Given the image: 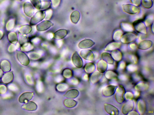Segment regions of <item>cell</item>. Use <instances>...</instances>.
Masks as SVG:
<instances>
[{
	"instance_id": "cell-1",
	"label": "cell",
	"mask_w": 154,
	"mask_h": 115,
	"mask_svg": "<svg viewBox=\"0 0 154 115\" xmlns=\"http://www.w3.org/2000/svg\"><path fill=\"white\" fill-rule=\"evenodd\" d=\"M125 92V89L122 85H119L118 87H117L115 92L114 97L117 103H121L124 102V95Z\"/></svg>"
},
{
	"instance_id": "cell-2",
	"label": "cell",
	"mask_w": 154,
	"mask_h": 115,
	"mask_svg": "<svg viewBox=\"0 0 154 115\" xmlns=\"http://www.w3.org/2000/svg\"><path fill=\"white\" fill-rule=\"evenodd\" d=\"M46 13L43 10H40L36 13L32 17L30 22L31 25L33 26L38 24L45 18Z\"/></svg>"
},
{
	"instance_id": "cell-3",
	"label": "cell",
	"mask_w": 154,
	"mask_h": 115,
	"mask_svg": "<svg viewBox=\"0 0 154 115\" xmlns=\"http://www.w3.org/2000/svg\"><path fill=\"white\" fill-rule=\"evenodd\" d=\"M16 56L18 60L23 65L27 66L30 63L28 57L23 52L17 51Z\"/></svg>"
},
{
	"instance_id": "cell-4",
	"label": "cell",
	"mask_w": 154,
	"mask_h": 115,
	"mask_svg": "<svg viewBox=\"0 0 154 115\" xmlns=\"http://www.w3.org/2000/svg\"><path fill=\"white\" fill-rule=\"evenodd\" d=\"M138 38L136 34L132 33H129L124 34L120 39L121 41L124 44H128L132 42Z\"/></svg>"
},
{
	"instance_id": "cell-5",
	"label": "cell",
	"mask_w": 154,
	"mask_h": 115,
	"mask_svg": "<svg viewBox=\"0 0 154 115\" xmlns=\"http://www.w3.org/2000/svg\"><path fill=\"white\" fill-rule=\"evenodd\" d=\"M123 10L125 12L131 14H138L140 11L136 6L130 4L123 5Z\"/></svg>"
},
{
	"instance_id": "cell-6",
	"label": "cell",
	"mask_w": 154,
	"mask_h": 115,
	"mask_svg": "<svg viewBox=\"0 0 154 115\" xmlns=\"http://www.w3.org/2000/svg\"><path fill=\"white\" fill-rule=\"evenodd\" d=\"M117 86L109 85L106 86L102 91L103 95L106 97H110L115 93Z\"/></svg>"
},
{
	"instance_id": "cell-7",
	"label": "cell",
	"mask_w": 154,
	"mask_h": 115,
	"mask_svg": "<svg viewBox=\"0 0 154 115\" xmlns=\"http://www.w3.org/2000/svg\"><path fill=\"white\" fill-rule=\"evenodd\" d=\"M53 25V24L51 22L48 20H46L38 24L36 26V28L38 31H43L48 30Z\"/></svg>"
},
{
	"instance_id": "cell-8",
	"label": "cell",
	"mask_w": 154,
	"mask_h": 115,
	"mask_svg": "<svg viewBox=\"0 0 154 115\" xmlns=\"http://www.w3.org/2000/svg\"><path fill=\"white\" fill-rule=\"evenodd\" d=\"M105 111L109 114L112 115H117L119 113V111L117 108L111 104L105 103L104 104Z\"/></svg>"
},
{
	"instance_id": "cell-9",
	"label": "cell",
	"mask_w": 154,
	"mask_h": 115,
	"mask_svg": "<svg viewBox=\"0 0 154 115\" xmlns=\"http://www.w3.org/2000/svg\"><path fill=\"white\" fill-rule=\"evenodd\" d=\"M24 12L26 15L30 17H32L34 13V9L30 3H25L24 5Z\"/></svg>"
},
{
	"instance_id": "cell-10",
	"label": "cell",
	"mask_w": 154,
	"mask_h": 115,
	"mask_svg": "<svg viewBox=\"0 0 154 115\" xmlns=\"http://www.w3.org/2000/svg\"><path fill=\"white\" fill-rule=\"evenodd\" d=\"M72 60L73 63L77 67L80 68L83 67V61L77 52H75L73 54L72 57Z\"/></svg>"
},
{
	"instance_id": "cell-11",
	"label": "cell",
	"mask_w": 154,
	"mask_h": 115,
	"mask_svg": "<svg viewBox=\"0 0 154 115\" xmlns=\"http://www.w3.org/2000/svg\"><path fill=\"white\" fill-rule=\"evenodd\" d=\"M134 107V104L132 101L129 100L123 106L122 108V112L124 114H127L132 110Z\"/></svg>"
},
{
	"instance_id": "cell-12",
	"label": "cell",
	"mask_w": 154,
	"mask_h": 115,
	"mask_svg": "<svg viewBox=\"0 0 154 115\" xmlns=\"http://www.w3.org/2000/svg\"><path fill=\"white\" fill-rule=\"evenodd\" d=\"M133 26L137 32L144 34L146 33V27L141 22L138 21L135 22L133 24Z\"/></svg>"
},
{
	"instance_id": "cell-13",
	"label": "cell",
	"mask_w": 154,
	"mask_h": 115,
	"mask_svg": "<svg viewBox=\"0 0 154 115\" xmlns=\"http://www.w3.org/2000/svg\"><path fill=\"white\" fill-rule=\"evenodd\" d=\"M33 96V93L30 92L24 93L19 97V101L21 103H26L32 99Z\"/></svg>"
},
{
	"instance_id": "cell-14",
	"label": "cell",
	"mask_w": 154,
	"mask_h": 115,
	"mask_svg": "<svg viewBox=\"0 0 154 115\" xmlns=\"http://www.w3.org/2000/svg\"><path fill=\"white\" fill-rule=\"evenodd\" d=\"M80 55L84 59L86 60L93 61L94 60V55L90 50H82L80 52Z\"/></svg>"
},
{
	"instance_id": "cell-15",
	"label": "cell",
	"mask_w": 154,
	"mask_h": 115,
	"mask_svg": "<svg viewBox=\"0 0 154 115\" xmlns=\"http://www.w3.org/2000/svg\"><path fill=\"white\" fill-rule=\"evenodd\" d=\"M95 43L92 40L86 39L81 41L78 45L79 47L81 49H86L92 47L94 45Z\"/></svg>"
},
{
	"instance_id": "cell-16",
	"label": "cell",
	"mask_w": 154,
	"mask_h": 115,
	"mask_svg": "<svg viewBox=\"0 0 154 115\" xmlns=\"http://www.w3.org/2000/svg\"><path fill=\"white\" fill-rule=\"evenodd\" d=\"M103 76V73L100 72L98 71L94 72L90 77L91 83L94 84L99 82Z\"/></svg>"
},
{
	"instance_id": "cell-17",
	"label": "cell",
	"mask_w": 154,
	"mask_h": 115,
	"mask_svg": "<svg viewBox=\"0 0 154 115\" xmlns=\"http://www.w3.org/2000/svg\"><path fill=\"white\" fill-rule=\"evenodd\" d=\"M137 109L139 114H144L146 110V105L144 101L142 99L138 100L137 104Z\"/></svg>"
},
{
	"instance_id": "cell-18",
	"label": "cell",
	"mask_w": 154,
	"mask_h": 115,
	"mask_svg": "<svg viewBox=\"0 0 154 115\" xmlns=\"http://www.w3.org/2000/svg\"><path fill=\"white\" fill-rule=\"evenodd\" d=\"M68 33V31L65 29H61L56 31L54 33V38L56 39L60 40L64 38Z\"/></svg>"
},
{
	"instance_id": "cell-19",
	"label": "cell",
	"mask_w": 154,
	"mask_h": 115,
	"mask_svg": "<svg viewBox=\"0 0 154 115\" xmlns=\"http://www.w3.org/2000/svg\"><path fill=\"white\" fill-rule=\"evenodd\" d=\"M98 71L103 73L107 68V63L103 60H100L98 62L97 66Z\"/></svg>"
},
{
	"instance_id": "cell-20",
	"label": "cell",
	"mask_w": 154,
	"mask_h": 115,
	"mask_svg": "<svg viewBox=\"0 0 154 115\" xmlns=\"http://www.w3.org/2000/svg\"><path fill=\"white\" fill-rule=\"evenodd\" d=\"M152 45V42L151 41L145 40L139 43L138 47L140 49L146 50L151 47Z\"/></svg>"
},
{
	"instance_id": "cell-21",
	"label": "cell",
	"mask_w": 154,
	"mask_h": 115,
	"mask_svg": "<svg viewBox=\"0 0 154 115\" xmlns=\"http://www.w3.org/2000/svg\"><path fill=\"white\" fill-rule=\"evenodd\" d=\"M22 108L28 111H34L37 109L38 106L35 103L30 101L23 105Z\"/></svg>"
},
{
	"instance_id": "cell-22",
	"label": "cell",
	"mask_w": 154,
	"mask_h": 115,
	"mask_svg": "<svg viewBox=\"0 0 154 115\" xmlns=\"http://www.w3.org/2000/svg\"><path fill=\"white\" fill-rule=\"evenodd\" d=\"M149 88V85L146 83L141 82L136 85L135 89L138 91H144L147 90Z\"/></svg>"
},
{
	"instance_id": "cell-23",
	"label": "cell",
	"mask_w": 154,
	"mask_h": 115,
	"mask_svg": "<svg viewBox=\"0 0 154 115\" xmlns=\"http://www.w3.org/2000/svg\"><path fill=\"white\" fill-rule=\"evenodd\" d=\"M121 43L113 42L110 43L106 47L105 50L106 51H113L120 48L121 46Z\"/></svg>"
},
{
	"instance_id": "cell-24",
	"label": "cell",
	"mask_w": 154,
	"mask_h": 115,
	"mask_svg": "<svg viewBox=\"0 0 154 115\" xmlns=\"http://www.w3.org/2000/svg\"><path fill=\"white\" fill-rule=\"evenodd\" d=\"M13 77V74L12 72H8L5 74L3 76L2 81L5 84L9 83L12 81Z\"/></svg>"
},
{
	"instance_id": "cell-25",
	"label": "cell",
	"mask_w": 154,
	"mask_h": 115,
	"mask_svg": "<svg viewBox=\"0 0 154 115\" xmlns=\"http://www.w3.org/2000/svg\"><path fill=\"white\" fill-rule=\"evenodd\" d=\"M79 95L78 91L75 89H72L66 93L64 96L68 98L74 99L77 97Z\"/></svg>"
},
{
	"instance_id": "cell-26",
	"label": "cell",
	"mask_w": 154,
	"mask_h": 115,
	"mask_svg": "<svg viewBox=\"0 0 154 115\" xmlns=\"http://www.w3.org/2000/svg\"><path fill=\"white\" fill-rule=\"evenodd\" d=\"M111 54L113 59L116 61H120L122 59V54L118 50H113L111 53Z\"/></svg>"
},
{
	"instance_id": "cell-27",
	"label": "cell",
	"mask_w": 154,
	"mask_h": 115,
	"mask_svg": "<svg viewBox=\"0 0 154 115\" xmlns=\"http://www.w3.org/2000/svg\"><path fill=\"white\" fill-rule=\"evenodd\" d=\"M32 28L29 25H25L21 26L19 29L20 33L23 34H27L30 33L31 32Z\"/></svg>"
},
{
	"instance_id": "cell-28",
	"label": "cell",
	"mask_w": 154,
	"mask_h": 115,
	"mask_svg": "<svg viewBox=\"0 0 154 115\" xmlns=\"http://www.w3.org/2000/svg\"><path fill=\"white\" fill-rule=\"evenodd\" d=\"M102 60L105 61L107 63L111 64H114V61L112 56L107 53H103L101 55Z\"/></svg>"
},
{
	"instance_id": "cell-29",
	"label": "cell",
	"mask_w": 154,
	"mask_h": 115,
	"mask_svg": "<svg viewBox=\"0 0 154 115\" xmlns=\"http://www.w3.org/2000/svg\"><path fill=\"white\" fill-rule=\"evenodd\" d=\"M80 16V14L79 12L76 11L73 12L70 16L72 22L74 24H77L79 20Z\"/></svg>"
},
{
	"instance_id": "cell-30",
	"label": "cell",
	"mask_w": 154,
	"mask_h": 115,
	"mask_svg": "<svg viewBox=\"0 0 154 115\" xmlns=\"http://www.w3.org/2000/svg\"><path fill=\"white\" fill-rule=\"evenodd\" d=\"M34 48L33 45L31 43L27 42L21 45L20 49L23 52H29L31 51Z\"/></svg>"
},
{
	"instance_id": "cell-31",
	"label": "cell",
	"mask_w": 154,
	"mask_h": 115,
	"mask_svg": "<svg viewBox=\"0 0 154 115\" xmlns=\"http://www.w3.org/2000/svg\"><path fill=\"white\" fill-rule=\"evenodd\" d=\"M1 67L5 72H8L11 69V65L10 62L7 60L2 61L1 63Z\"/></svg>"
},
{
	"instance_id": "cell-32",
	"label": "cell",
	"mask_w": 154,
	"mask_h": 115,
	"mask_svg": "<svg viewBox=\"0 0 154 115\" xmlns=\"http://www.w3.org/2000/svg\"><path fill=\"white\" fill-rule=\"evenodd\" d=\"M96 68L95 65L93 63H89L86 64L84 67V70L88 74L93 72Z\"/></svg>"
},
{
	"instance_id": "cell-33",
	"label": "cell",
	"mask_w": 154,
	"mask_h": 115,
	"mask_svg": "<svg viewBox=\"0 0 154 115\" xmlns=\"http://www.w3.org/2000/svg\"><path fill=\"white\" fill-rule=\"evenodd\" d=\"M8 38L9 41L12 44H16L18 41L17 35L14 32H11L8 34Z\"/></svg>"
},
{
	"instance_id": "cell-34",
	"label": "cell",
	"mask_w": 154,
	"mask_h": 115,
	"mask_svg": "<svg viewBox=\"0 0 154 115\" xmlns=\"http://www.w3.org/2000/svg\"><path fill=\"white\" fill-rule=\"evenodd\" d=\"M64 104L65 106L68 108H72L75 107L77 103L74 100L67 99L64 100Z\"/></svg>"
},
{
	"instance_id": "cell-35",
	"label": "cell",
	"mask_w": 154,
	"mask_h": 115,
	"mask_svg": "<svg viewBox=\"0 0 154 115\" xmlns=\"http://www.w3.org/2000/svg\"><path fill=\"white\" fill-rule=\"evenodd\" d=\"M105 77L109 80H113L116 79L118 75L115 72L112 70L107 71L105 73Z\"/></svg>"
},
{
	"instance_id": "cell-36",
	"label": "cell",
	"mask_w": 154,
	"mask_h": 115,
	"mask_svg": "<svg viewBox=\"0 0 154 115\" xmlns=\"http://www.w3.org/2000/svg\"><path fill=\"white\" fill-rule=\"evenodd\" d=\"M121 27L123 29L127 32H132L134 30V28L132 25L130 24L122 23L121 24Z\"/></svg>"
},
{
	"instance_id": "cell-37",
	"label": "cell",
	"mask_w": 154,
	"mask_h": 115,
	"mask_svg": "<svg viewBox=\"0 0 154 115\" xmlns=\"http://www.w3.org/2000/svg\"><path fill=\"white\" fill-rule=\"evenodd\" d=\"M15 24V20L14 19H11L7 22L6 25V29L7 31L12 30L14 28Z\"/></svg>"
},
{
	"instance_id": "cell-38",
	"label": "cell",
	"mask_w": 154,
	"mask_h": 115,
	"mask_svg": "<svg viewBox=\"0 0 154 115\" xmlns=\"http://www.w3.org/2000/svg\"><path fill=\"white\" fill-rule=\"evenodd\" d=\"M142 5L146 9H150L152 5V3L151 0H142Z\"/></svg>"
},
{
	"instance_id": "cell-39",
	"label": "cell",
	"mask_w": 154,
	"mask_h": 115,
	"mask_svg": "<svg viewBox=\"0 0 154 115\" xmlns=\"http://www.w3.org/2000/svg\"><path fill=\"white\" fill-rule=\"evenodd\" d=\"M123 34V32L120 30H117L114 34L113 38L116 41L120 40L122 37Z\"/></svg>"
},
{
	"instance_id": "cell-40",
	"label": "cell",
	"mask_w": 154,
	"mask_h": 115,
	"mask_svg": "<svg viewBox=\"0 0 154 115\" xmlns=\"http://www.w3.org/2000/svg\"><path fill=\"white\" fill-rule=\"evenodd\" d=\"M73 73L72 70L69 69H66L63 71L62 75L66 78H68L71 77Z\"/></svg>"
},
{
	"instance_id": "cell-41",
	"label": "cell",
	"mask_w": 154,
	"mask_h": 115,
	"mask_svg": "<svg viewBox=\"0 0 154 115\" xmlns=\"http://www.w3.org/2000/svg\"><path fill=\"white\" fill-rule=\"evenodd\" d=\"M31 3L35 8L38 9H40L41 3L40 0H31Z\"/></svg>"
},
{
	"instance_id": "cell-42",
	"label": "cell",
	"mask_w": 154,
	"mask_h": 115,
	"mask_svg": "<svg viewBox=\"0 0 154 115\" xmlns=\"http://www.w3.org/2000/svg\"><path fill=\"white\" fill-rule=\"evenodd\" d=\"M23 35L20 33L19 34V42L21 45H23L28 41L27 37Z\"/></svg>"
},
{
	"instance_id": "cell-43",
	"label": "cell",
	"mask_w": 154,
	"mask_h": 115,
	"mask_svg": "<svg viewBox=\"0 0 154 115\" xmlns=\"http://www.w3.org/2000/svg\"><path fill=\"white\" fill-rule=\"evenodd\" d=\"M127 70L131 72H134L138 70V67L135 64H130L127 67Z\"/></svg>"
},
{
	"instance_id": "cell-44",
	"label": "cell",
	"mask_w": 154,
	"mask_h": 115,
	"mask_svg": "<svg viewBox=\"0 0 154 115\" xmlns=\"http://www.w3.org/2000/svg\"><path fill=\"white\" fill-rule=\"evenodd\" d=\"M28 56L32 60H36L38 59L40 57V55L37 53H31L28 54Z\"/></svg>"
},
{
	"instance_id": "cell-45",
	"label": "cell",
	"mask_w": 154,
	"mask_h": 115,
	"mask_svg": "<svg viewBox=\"0 0 154 115\" xmlns=\"http://www.w3.org/2000/svg\"><path fill=\"white\" fill-rule=\"evenodd\" d=\"M124 95L125 98L128 101L132 100L134 97L133 93L130 92H127Z\"/></svg>"
},
{
	"instance_id": "cell-46",
	"label": "cell",
	"mask_w": 154,
	"mask_h": 115,
	"mask_svg": "<svg viewBox=\"0 0 154 115\" xmlns=\"http://www.w3.org/2000/svg\"><path fill=\"white\" fill-rule=\"evenodd\" d=\"M50 2H45L41 3V5L40 9L41 10H47L51 6Z\"/></svg>"
},
{
	"instance_id": "cell-47",
	"label": "cell",
	"mask_w": 154,
	"mask_h": 115,
	"mask_svg": "<svg viewBox=\"0 0 154 115\" xmlns=\"http://www.w3.org/2000/svg\"><path fill=\"white\" fill-rule=\"evenodd\" d=\"M68 88L66 85L64 84H59L57 86L56 88L57 90L60 91H64Z\"/></svg>"
},
{
	"instance_id": "cell-48",
	"label": "cell",
	"mask_w": 154,
	"mask_h": 115,
	"mask_svg": "<svg viewBox=\"0 0 154 115\" xmlns=\"http://www.w3.org/2000/svg\"><path fill=\"white\" fill-rule=\"evenodd\" d=\"M19 45L18 44L16 46L14 45L13 44H11L8 48V51L10 53H12L16 50L19 47Z\"/></svg>"
},
{
	"instance_id": "cell-49",
	"label": "cell",
	"mask_w": 154,
	"mask_h": 115,
	"mask_svg": "<svg viewBox=\"0 0 154 115\" xmlns=\"http://www.w3.org/2000/svg\"><path fill=\"white\" fill-rule=\"evenodd\" d=\"M52 6L54 8H56L59 6L61 0H51Z\"/></svg>"
},
{
	"instance_id": "cell-50",
	"label": "cell",
	"mask_w": 154,
	"mask_h": 115,
	"mask_svg": "<svg viewBox=\"0 0 154 115\" xmlns=\"http://www.w3.org/2000/svg\"><path fill=\"white\" fill-rule=\"evenodd\" d=\"M53 14V12L52 10L49 9L47 10L46 13V16L45 19L46 20H50L52 17Z\"/></svg>"
},
{
	"instance_id": "cell-51",
	"label": "cell",
	"mask_w": 154,
	"mask_h": 115,
	"mask_svg": "<svg viewBox=\"0 0 154 115\" xmlns=\"http://www.w3.org/2000/svg\"><path fill=\"white\" fill-rule=\"evenodd\" d=\"M7 90V88L5 85H0V93L1 94H4L6 92Z\"/></svg>"
},
{
	"instance_id": "cell-52",
	"label": "cell",
	"mask_w": 154,
	"mask_h": 115,
	"mask_svg": "<svg viewBox=\"0 0 154 115\" xmlns=\"http://www.w3.org/2000/svg\"><path fill=\"white\" fill-rule=\"evenodd\" d=\"M130 60L134 64H136L138 62V58L135 55H131L130 56Z\"/></svg>"
},
{
	"instance_id": "cell-53",
	"label": "cell",
	"mask_w": 154,
	"mask_h": 115,
	"mask_svg": "<svg viewBox=\"0 0 154 115\" xmlns=\"http://www.w3.org/2000/svg\"><path fill=\"white\" fill-rule=\"evenodd\" d=\"M126 67V63L124 61H122L119 64L118 68L119 70H123Z\"/></svg>"
},
{
	"instance_id": "cell-54",
	"label": "cell",
	"mask_w": 154,
	"mask_h": 115,
	"mask_svg": "<svg viewBox=\"0 0 154 115\" xmlns=\"http://www.w3.org/2000/svg\"><path fill=\"white\" fill-rule=\"evenodd\" d=\"M132 4L136 6L140 5L141 3V0H130Z\"/></svg>"
},
{
	"instance_id": "cell-55",
	"label": "cell",
	"mask_w": 154,
	"mask_h": 115,
	"mask_svg": "<svg viewBox=\"0 0 154 115\" xmlns=\"http://www.w3.org/2000/svg\"><path fill=\"white\" fill-rule=\"evenodd\" d=\"M153 18L151 17H149L145 21V24L146 26H149L151 24Z\"/></svg>"
},
{
	"instance_id": "cell-56",
	"label": "cell",
	"mask_w": 154,
	"mask_h": 115,
	"mask_svg": "<svg viewBox=\"0 0 154 115\" xmlns=\"http://www.w3.org/2000/svg\"><path fill=\"white\" fill-rule=\"evenodd\" d=\"M128 115H139V113L137 112L134 111H131L128 114Z\"/></svg>"
},
{
	"instance_id": "cell-57",
	"label": "cell",
	"mask_w": 154,
	"mask_h": 115,
	"mask_svg": "<svg viewBox=\"0 0 154 115\" xmlns=\"http://www.w3.org/2000/svg\"><path fill=\"white\" fill-rule=\"evenodd\" d=\"M26 77L27 82L29 84H31L32 83V81L30 76L28 75H27Z\"/></svg>"
},
{
	"instance_id": "cell-58",
	"label": "cell",
	"mask_w": 154,
	"mask_h": 115,
	"mask_svg": "<svg viewBox=\"0 0 154 115\" xmlns=\"http://www.w3.org/2000/svg\"><path fill=\"white\" fill-rule=\"evenodd\" d=\"M130 48L133 50H135L137 48V46L136 45L133 43H132L129 45Z\"/></svg>"
},
{
	"instance_id": "cell-59",
	"label": "cell",
	"mask_w": 154,
	"mask_h": 115,
	"mask_svg": "<svg viewBox=\"0 0 154 115\" xmlns=\"http://www.w3.org/2000/svg\"><path fill=\"white\" fill-rule=\"evenodd\" d=\"M9 88L10 90L12 91H15L16 89V87L14 85H11L9 86Z\"/></svg>"
},
{
	"instance_id": "cell-60",
	"label": "cell",
	"mask_w": 154,
	"mask_h": 115,
	"mask_svg": "<svg viewBox=\"0 0 154 115\" xmlns=\"http://www.w3.org/2000/svg\"><path fill=\"white\" fill-rule=\"evenodd\" d=\"M140 95V93L139 91H136L135 93V95L136 97H138Z\"/></svg>"
},
{
	"instance_id": "cell-61",
	"label": "cell",
	"mask_w": 154,
	"mask_h": 115,
	"mask_svg": "<svg viewBox=\"0 0 154 115\" xmlns=\"http://www.w3.org/2000/svg\"><path fill=\"white\" fill-rule=\"evenodd\" d=\"M3 36V32L0 30V40L2 39Z\"/></svg>"
},
{
	"instance_id": "cell-62",
	"label": "cell",
	"mask_w": 154,
	"mask_h": 115,
	"mask_svg": "<svg viewBox=\"0 0 154 115\" xmlns=\"http://www.w3.org/2000/svg\"><path fill=\"white\" fill-rule=\"evenodd\" d=\"M3 72L1 68H0V78H1L3 76Z\"/></svg>"
},
{
	"instance_id": "cell-63",
	"label": "cell",
	"mask_w": 154,
	"mask_h": 115,
	"mask_svg": "<svg viewBox=\"0 0 154 115\" xmlns=\"http://www.w3.org/2000/svg\"><path fill=\"white\" fill-rule=\"evenodd\" d=\"M84 77L85 80H88V76L87 75H85Z\"/></svg>"
},
{
	"instance_id": "cell-64",
	"label": "cell",
	"mask_w": 154,
	"mask_h": 115,
	"mask_svg": "<svg viewBox=\"0 0 154 115\" xmlns=\"http://www.w3.org/2000/svg\"><path fill=\"white\" fill-rule=\"evenodd\" d=\"M19 1H21V0H19Z\"/></svg>"
}]
</instances>
